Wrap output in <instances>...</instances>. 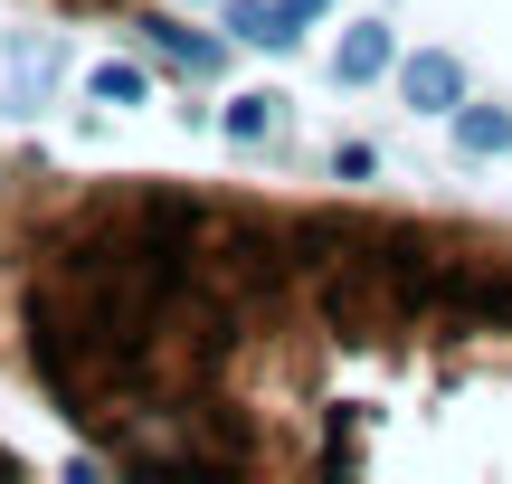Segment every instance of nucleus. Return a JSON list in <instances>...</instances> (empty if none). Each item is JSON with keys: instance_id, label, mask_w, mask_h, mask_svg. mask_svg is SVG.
<instances>
[{"instance_id": "1", "label": "nucleus", "mask_w": 512, "mask_h": 484, "mask_svg": "<svg viewBox=\"0 0 512 484\" xmlns=\"http://www.w3.org/2000/svg\"><path fill=\"white\" fill-rule=\"evenodd\" d=\"M285 276H294V238L266 228V219H247V209H219V228H209L200 257H190V285L238 304V314L266 304V295H285Z\"/></svg>"}, {"instance_id": "2", "label": "nucleus", "mask_w": 512, "mask_h": 484, "mask_svg": "<svg viewBox=\"0 0 512 484\" xmlns=\"http://www.w3.org/2000/svg\"><path fill=\"white\" fill-rule=\"evenodd\" d=\"M323 323L351 333V342H389V333H408L418 314H408V295L370 257H342V266H323Z\"/></svg>"}, {"instance_id": "3", "label": "nucleus", "mask_w": 512, "mask_h": 484, "mask_svg": "<svg viewBox=\"0 0 512 484\" xmlns=\"http://www.w3.org/2000/svg\"><path fill=\"white\" fill-rule=\"evenodd\" d=\"M399 95H408L418 114H456V105H465V57H456V48L399 57Z\"/></svg>"}, {"instance_id": "4", "label": "nucleus", "mask_w": 512, "mask_h": 484, "mask_svg": "<svg viewBox=\"0 0 512 484\" xmlns=\"http://www.w3.org/2000/svg\"><path fill=\"white\" fill-rule=\"evenodd\" d=\"M389 67H399V29L389 19H351L342 48H332V86H380Z\"/></svg>"}, {"instance_id": "5", "label": "nucleus", "mask_w": 512, "mask_h": 484, "mask_svg": "<svg viewBox=\"0 0 512 484\" xmlns=\"http://www.w3.org/2000/svg\"><path fill=\"white\" fill-rule=\"evenodd\" d=\"M446 124H456V152H465V162H494V152H512V114H503V105H456Z\"/></svg>"}, {"instance_id": "6", "label": "nucleus", "mask_w": 512, "mask_h": 484, "mask_svg": "<svg viewBox=\"0 0 512 484\" xmlns=\"http://www.w3.org/2000/svg\"><path fill=\"white\" fill-rule=\"evenodd\" d=\"M133 29H143V38H152V48H162L181 76H219V57H228L219 38H190V29H171V19H133Z\"/></svg>"}, {"instance_id": "7", "label": "nucleus", "mask_w": 512, "mask_h": 484, "mask_svg": "<svg viewBox=\"0 0 512 484\" xmlns=\"http://www.w3.org/2000/svg\"><path fill=\"white\" fill-rule=\"evenodd\" d=\"M219 10H228V38H238V48H294V38H304L285 10H266V0H219Z\"/></svg>"}, {"instance_id": "8", "label": "nucleus", "mask_w": 512, "mask_h": 484, "mask_svg": "<svg viewBox=\"0 0 512 484\" xmlns=\"http://www.w3.org/2000/svg\"><path fill=\"white\" fill-rule=\"evenodd\" d=\"M285 133V95H228V143H275Z\"/></svg>"}, {"instance_id": "9", "label": "nucleus", "mask_w": 512, "mask_h": 484, "mask_svg": "<svg viewBox=\"0 0 512 484\" xmlns=\"http://www.w3.org/2000/svg\"><path fill=\"white\" fill-rule=\"evenodd\" d=\"M10 86H19V105H38V95L57 86V48H48V38H29V48L10 57Z\"/></svg>"}, {"instance_id": "10", "label": "nucleus", "mask_w": 512, "mask_h": 484, "mask_svg": "<svg viewBox=\"0 0 512 484\" xmlns=\"http://www.w3.org/2000/svg\"><path fill=\"white\" fill-rule=\"evenodd\" d=\"M86 86H95V105H143V86H152V76L133 67V57H105V67H95Z\"/></svg>"}, {"instance_id": "11", "label": "nucleus", "mask_w": 512, "mask_h": 484, "mask_svg": "<svg viewBox=\"0 0 512 484\" xmlns=\"http://www.w3.org/2000/svg\"><path fill=\"white\" fill-rule=\"evenodd\" d=\"M332 171H342V181H370V171H380V152H370V143H342V152H332Z\"/></svg>"}, {"instance_id": "12", "label": "nucleus", "mask_w": 512, "mask_h": 484, "mask_svg": "<svg viewBox=\"0 0 512 484\" xmlns=\"http://www.w3.org/2000/svg\"><path fill=\"white\" fill-rule=\"evenodd\" d=\"M275 10H285V19H294V29H313V19H323V10H332V0H275Z\"/></svg>"}, {"instance_id": "13", "label": "nucleus", "mask_w": 512, "mask_h": 484, "mask_svg": "<svg viewBox=\"0 0 512 484\" xmlns=\"http://www.w3.org/2000/svg\"><path fill=\"white\" fill-rule=\"evenodd\" d=\"M0 475H10V447H0Z\"/></svg>"}, {"instance_id": "14", "label": "nucleus", "mask_w": 512, "mask_h": 484, "mask_svg": "<svg viewBox=\"0 0 512 484\" xmlns=\"http://www.w3.org/2000/svg\"><path fill=\"white\" fill-rule=\"evenodd\" d=\"M190 10H209V0H190Z\"/></svg>"}]
</instances>
